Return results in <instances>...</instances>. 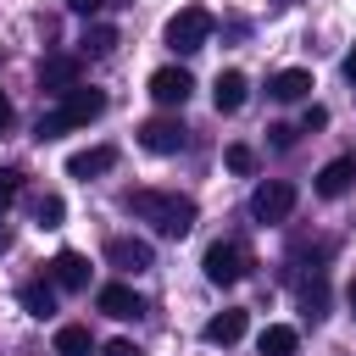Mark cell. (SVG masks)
<instances>
[{"instance_id":"4316f807","label":"cell","mask_w":356,"mask_h":356,"mask_svg":"<svg viewBox=\"0 0 356 356\" xmlns=\"http://www.w3.org/2000/svg\"><path fill=\"white\" fill-rule=\"evenodd\" d=\"M300 128H306V134H312V128H328V111H323V106H306V122H300Z\"/></svg>"},{"instance_id":"ba28073f","label":"cell","mask_w":356,"mask_h":356,"mask_svg":"<svg viewBox=\"0 0 356 356\" xmlns=\"http://www.w3.org/2000/svg\"><path fill=\"white\" fill-rule=\"evenodd\" d=\"M195 95V78L184 72V67H161V72H150V100L156 106H184Z\"/></svg>"},{"instance_id":"9a60e30c","label":"cell","mask_w":356,"mask_h":356,"mask_svg":"<svg viewBox=\"0 0 356 356\" xmlns=\"http://www.w3.org/2000/svg\"><path fill=\"white\" fill-rule=\"evenodd\" d=\"M17 300H22V312L39 317V323L56 317V284H50V278H28V284L17 289Z\"/></svg>"},{"instance_id":"603a6c76","label":"cell","mask_w":356,"mask_h":356,"mask_svg":"<svg viewBox=\"0 0 356 356\" xmlns=\"http://www.w3.org/2000/svg\"><path fill=\"white\" fill-rule=\"evenodd\" d=\"M33 217H39V228H61V217H67V200H61V195H44V200L33 206Z\"/></svg>"},{"instance_id":"30bf717a","label":"cell","mask_w":356,"mask_h":356,"mask_svg":"<svg viewBox=\"0 0 356 356\" xmlns=\"http://www.w3.org/2000/svg\"><path fill=\"white\" fill-rule=\"evenodd\" d=\"M78 72H83V56H50V61L39 67V89H50V95H67V89L78 83Z\"/></svg>"},{"instance_id":"ffe728a7","label":"cell","mask_w":356,"mask_h":356,"mask_svg":"<svg viewBox=\"0 0 356 356\" xmlns=\"http://www.w3.org/2000/svg\"><path fill=\"white\" fill-rule=\"evenodd\" d=\"M295 345H300V334H295L289 323L261 328V356H295Z\"/></svg>"},{"instance_id":"83f0119b","label":"cell","mask_w":356,"mask_h":356,"mask_svg":"<svg viewBox=\"0 0 356 356\" xmlns=\"http://www.w3.org/2000/svg\"><path fill=\"white\" fill-rule=\"evenodd\" d=\"M106 0H67V11H78V17H95Z\"/></svg>"},{"instance_id":"44dd1931","label":"cell","mask_w":356,"mask_h":356,"mask_svg":"<svg viewBox=\"0 0 356 356\" xmlns=\"http://www.w3.org/2000/svg\"><path fill=\"white\" fill-rule=\"evenodd\" d=\"M300 306H306V317L317 323V317H328V284H323V273H312L306 284H300Z\"/></svg>"},{"instance_id":"e0dca14e","label":"cell","mask_w":356,"mask_h":356,"mask_svg":"<svg viewBox=\"0 0 356 356\" xmlns=\"http://www.w3.org/2000/svg\"><path fill=\"white\" fill-rule=\"evenodd\" d=\"M245 95H250L245 72H217V83H211V106H217V111H239Z\"/></svg>"},{"instance_id":"ac0fdd59","label":"cell","mask_w":356,"mask_h":356,"mask_svg":"<svg viewBox=\"0 0 356 356\" xmlns=\"http://www.w3.org/2000/svg\"><path fill=\"white\" fill-rule=\"evenodd\" d=\"M117 50V28L111 22H89L83 39H78V56H111Z\"/></svg>"},{"instance_id":"f1b7e54d","label":"cell","mask_w":356,"mask_h":356,"mask_svg":"<svg viewBox=\"0 0 356 356\" xmlns=\"http://www.w3.org/2000/svg\"><path fill=\"white\" fill-rule=\"evenodd\" d=\"M339 72H345V78H350V83H356V44H350V50H345V61H339Z\"/></svg>"},{"instance_id":"5b68a950","label":"cell","mask_w":356,"mask_h":356,"mask_svg":"<svg viewBox=\"0 0 356 356\" xmlns=\"http://www.w3.org/2000/svg\"><path fill=\"white\" fill-rule=\"evenodd\" d=\"M206 284H217V289H228V284H239L245 273H250V256H245V245H234V239H217L211 250H206Z\"/></svg>"},{"instance_id":"52a82bcc","label":"cell","mask_w":356,"mask_h":356,"mask_svg":"<svg viewBox=\"0 0 356 356\" xmlns=\"http://www.w3.org/2000/svg\"><path fill=\"white\" fill-rule=\"evenodd\" d=\"M106 261H111L117 273H150V267H156V250H150V239L117 234V239H106Z\"/></svg>"},{"instance_id":"1f68e13d","label":"cell","mask_w":356,"mask_h":356,"mask_svg":"<svg viewBox=\"0 0 356 356\" xmlns=\"http://www.w3.org/2000/svg\"><path fill=\"white\" fill-rule=\"evenodd\" d=\"M345 300H350V312H356V278H350V289H345Z\"/></svg>"},{"instance_id":"f546056e","label":"cell","mask_w":356,"mask_h":356,"mask_svg":"<svg viewBox=\"0 0 356 356\" xmlns=\"http://www.w3.org/2000/svg\"><path fill=\"white\" fill-rule=\"evenodd\" d=\"M11 122H17V111H11V100H6V95H0V134H6V128H11Z\"/></svg>"},{"instance_id":"4fadbf2b","label":"cell","mask_w":356,"mask_h":356,"mask_svg":"<svg viewBox=\"0 0 356 356\" xmlns=\"http://www.w3.org/2000/svg\"><path fill=\"white\" fill-rule=\"evenodd\" d=\"M50 284H56V289H89V256L61 250V256L50 261Z\"/></svg>"},{"instance_id":"cb8c5ba5","label":"cell","mask_w":356,"mask_h":356,"mask_svg":"<svg viewBox=\"0 0 356 356\" xmlns=\"http://www.w3.org/2000/svg\"><path fill=\"white\" fill-rule=\"evenodd\" d=\"M222 161H228V172H256V150L250 145H228Z\"/></svg>"},{"instance_id":"8fae6325","label":"cell","mask_w":356,"mask_h":356,"mask_svg":"<svg viewBox=\"0 0 356 356\" xmlns=\"http://www.w3.org/2000/svg\"><path fill=\"white\" fill-rule=\"evenodd\" d=\"M245 323H250V317H245L239 306H228V312H217V317H206V328H200V339H206V345H239V339H245Z\"/></svg>"},{"instance_id":"7402d4cb","label":"cell","mask_w":356,"mask_h":356,"mask_svg":"<svg viewBox=\"0 0 356 356\" xmlns=\"http://www.w3.org/2000/svg\"><path fill=\"white\" fill-rule=\"evenodd\" d=\"M17 195H22V167H0V217L17 206Z\"/></svg>"},{"instance_id":"2e32d148","label":"cell","mask_w":356,"mask_h":356,"mask_svg":"<svg viewBox=\"0 0 356 356\" xmlns=\"http://www.w3.org/2000/svg\"><path fill=\"white\" fill-rule=\"evenodd\" d=\"M267 95H273V100H306V95H312V72H306V67H284V72L267 78Z\"/></svg>"},{"instance_id":"4dcf8cb0","label":"cell","mask_w":356,"mask_h":356,"mask_svg":"<svg viewBox=\"0 0 356 356\" xmlns=\"http://www.w3.org/2000/svg\"><path fill=\"white\" fill-rule=\"evenodd\" d=\"M6 245H11V228H6V222H0V250H6Z\"/></svg>"},{"instance_id":"484cf974","label":"cell","mask_w":356,"mask_h":356,"mask_svg":"<svg viewBox=\"0 0 356 356\" xmlns=\"http://www.w3.org/2000/svg\"><path fill=\"white\" fill-rule=\"evenodd\" d=\"M100 356H145V350H139V345H134V339H111V345H106V350H100Z\"/></svg>"},{"instance_id":"6da1fadb","label":"cell","mask_w":356,"mask_h":356,"mask_svg":"<svg viewBox=\"0 0 356 356\" xmlns=\"http://www.w3.org/2000/svg\"><path fill=\"white\" fill-rule=\"evenodd\" d=\"M128 217L150 222L161 239H184L195 228V200L189 195H172V189H128Z\"/></svg>"},{"instance_id":"9c48e42d","label":"cell","mask_w":356,"mask_h":356,"mask_svg":"<svg viewBox=\"0 0 356 356\" xmlns=\"http://www.w3.org/2000/svg\"><path fill=\"white\" fill-rule=\"evenodd\" d=\"M350 184H356V156H334V161H328V167L312 178V189H317L323 200H339Z\"/></svg>"},{"instance_id":"5bb4252c","label":"cell","mask_w":356,"mask_h":356,"mask_svg":"<svg viewBox=\"0 0 356 356\" xmlns=\"http://www.w3.org/2000/svg\"><path fill=\"white\" fill-rule=\"evenodd\" d=\"M95 306H100L106 317H122V323H128V317H145V300H139L128 284H106V289L95 295Z\"/></svg>"},{"instance_id":"7c38bea8","label":"cell","mask_w":356,"mask_h":356,"mask_svg":"<svg viewBox=\"0 0 356 356\" xmlns=\"http://www.w3.org/2000/svg\"><path fill=\"white\" fill-rule=\"evenodd\" d=\"M111 167H117V150H111V145H89V150L67 156V178H100V172H111Z\"/></svg>"},{"instance_id":"d6986e66","label":"cell","mask_w":356,"mask_h":356,"mask_svg":"<svg viewBox=\"0 0 356 356\" xmlns=\"http://www.w3.org/2000/svg\"><path fill=\"white\" fill-rule=\"evenodd\" d=\"M89 350H95V339H89L83 323H61L56 328V356H89Z\"/></svg>"},{"instance_id":"8992f818","label":"cell","mask_w":356,"mask_h":356,"mask_svg":"<svg viewBox=\"0 0 356 356\" xmlns=\"http://www.w3.org/2000/svg\"><path fill=\"white\" fill-rule=\"evenodd\" d=\"M139 145H145L150 156H178V150L189 145V128H184L178 117H150V122L139 128Z\"/></svg>"},{"instance_id":"d6a6232c","label":"cell","mask_w":356,"mask_h":356,"mask_svg":"<svg viewBox=\"0 0 356 356\" xmlns=\"http://www.w3.org/2000/svg\"><path fill=\"white\" fill-rule=\"evenodd\" d=\"M273 6H295V0H273Z\"/></svg>"},{"instance_id":"d4e9b609","label":"cell","mask_w":356,"mask_h":356,"mask_svg":"<svg viewBox=\"0 0 356 356\" xmlns=\"http://www.w3.org/2000/svg\"><path fill=\"white\" fill-rule=\"evenodd\" d=\"M267 134H273V150H289V145H295V128H289V122H273Z\"/></svg>"},{"instance_id":"277c9868","label":"cell","mask_w":356,"mask_h":356,"mask_svg":"<svg viewBox=\"0 0 356 356\" xmlns=\"http://www.w3.org/2000/svg\"><path fill=\"white\" fill-rule=\"evenodd\" d=\"M295 211V184L289 178H267V184H256L250 189V217L267 228V222H284Z\"/></svg>"},{"instance_id":"3957f363","label":"cell","mask_w":356,"mask_h":356,"mask_svg":"<svg viewBox=\"0 0 356 356\" xmlns=\"http://www.w3.org/2000/svg\"><path fill=\"white\" fill-rule=\"evenodd\" d=\"M161 39H167V50H172V56H195V50L211 39V11H206V6H184V11L167 22V33H161Z\"/></svg>"},{"instance_id":"7a4b0ae2","label":"cell","mask_w":356,"mask_h":356,"mask_svg":"<svg viewBox=\"0 0 356 356\" xmlns=\"http://www.w3.org/2000/svg\"><path fill=\"white\" fill-rule=\"evenodd\" d=\"M100 111H106V95H100V89L72 83V89L56 100V111H44V117H39V139H61V134H72V128H89Z\"/></svg>"}]
</instances>
